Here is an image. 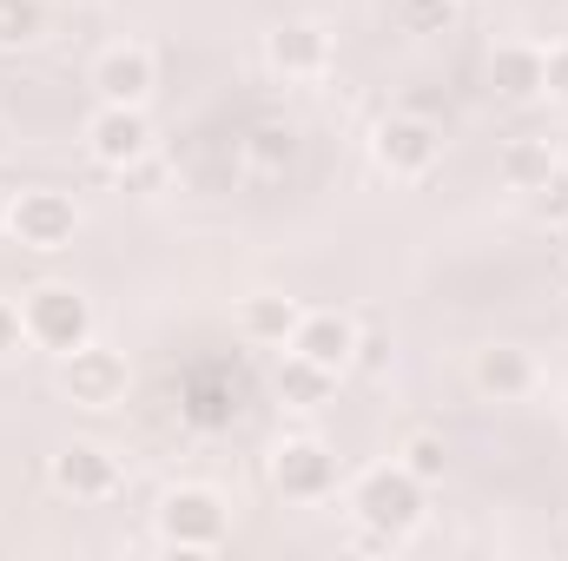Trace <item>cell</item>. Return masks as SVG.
<instances>
[{
    "label": "cell",
    "instance_id": "6da1fadb",
    "mask_svg": "<svg viewBox=\"0 0 568 561\" xmlns=\"http://www.w3.org/2000/svg\"><path fill=\"white\" fill-rule=\"evenodd\" d=\"M424 482L404 469V462H384V469H364L357 476V489H351V516H357V529L364 536H377V542H410L417 536V522H424Z\"/></svg>",
    "mask_w": 568,
    "mask_h": 561
},
{
    "label": "cell",
    "instance_id": "7a4b0ae2",
    "mask_svg": "<svg viewBox=\"0 0 568 561\" xmlns=\"http://www.w3.org/2000/svg\"><path fill=\"white\" fill-rule=\"evenodd\" d=\"M152 529H159V542H165V549H179V555H219V549L232 542V509H225V496H219V489L179 482V489H165V496H159Z\"/></svg>",
    "mask_w": 568,
    "mask_h": 561
},
{
    "label": "cell",
    "instance_id": "3957f363",
    "mask_svg": "<svg viewBox=\"0 0 568 561\" xmlns=\"http://www.w3.org/2000/svg\"><path fill=\"white\" fill-rule=\"evenodd\" d=\"M20 324H27V344H33V350H53V357L93 344V304H87L73 284H40V290H27V297H20Z\"/></svg>",
    "mask_w": 568,
    "mask_h": 561
},
{
    "label": "cell",
    "instance_id": "277c9868",
    "mask_svg": "<svg viewBox=\"0 0 568 561\" xmlns=\"http://www.w3.org/2000/svg\"><path fill=\"white\" fill-rule=\"evenodd\" d=\"M272 489L284 502H331L337 496V456L317 436H284L272 449Z\"/></svg>",
    "mask_w": 568,
    "mask_h": 561
},
{
    "label": "cell",
    "instance_id": "5b68a950",
    "mask_svg": "<svg viewBox=\"0 0 568 561\" xmlns=\"http://www.w3.org/2000/svg\"><path fill=\"white\" fill-rule=\"evenodd\" d=\"M60 390L80 410H113V404H126V357L106 344H80L60 357Z\"/></svg>",
    "mask_w": 568,
    "mask_h": 561
},
{
    "label": "cell",
    "instance_id": "8992f818",
    "mask_svg": "<svg viewBox=\"0 0 568 561\" xmlns=\"http://www.w3.org/2000/svg\"><path fill=\"white\" fill-rule=\"evenodd\" d=\"M7 232L27 245V252H67L73 232H80V205L67 192H20L7 205Z\"/></svg>",
    "mask_w": 568,
    "mask_h": 561
},
{
    "label": "cell",
    "instance_id": "52a82bcc",
    "mask_svg": "<svg viewBox=\"0 0 568 561\" xmlns=\"http://www.w3.org/2000/svg\"><path fill=\"white\" fill-rule=\"evenodd\" d=\"M87 152L106 165V172H126L152 159V126H145V106H100L87 120Z\"/></svg>",
    "mask_w": 568,
    "mask_h": 561
},
{
    "label": "cell",
    "instance_id": "ba28073f",
    "mask_svg": "<svg viewBox=\"0 0 568 561\" xmlns=\"http://www.w3.org/2000/svg\"><path fill=\"white\" fill-rule=\"evenodd\" d=\"M357 337H364L357 317H344V310H304L284 350H297V357H311V364H324V370L344 377V370L357 364Z\"/></svg>",
    "mask_w": 568,
    "mask_h": 561
},
{
    "label": "cell",
    "instance_id": "9c48e42d",
    "mask_svg": "<svg viewBox=\"0 0 568 561\" xmlns=\"http://www.w3.org/2000/svg\"><path fill=\"white\" fill-rule=\"evenodd\" d=\"M53 489L73 496V502H113L120 496V462L100 442H67L53 456Z\"/></svg>",
    "mask_w": 568,
    "mask_h": 561
},
{
    "label": "cell",
    "instance_id": "30bf717a",
    "mask_svg": "<svg viewBox=\"0 0 568 561\" xmlns=\"http://www.w3.org/2000/svg\"><path fill=\"white\" fill-rule=\"evenodd\" d=\"M93 86H100V106H145L159 86V60L145 47H106L93 60Z\"/></svg>",
    "mask_w": 568,
    "mask_h": 561
},
{
    "label": "cell",
    "instance_id": "8fae6325",
    "mask_svg": "<svg viewBox=\"0 0 568 561\" xmlns=\"http://www.w3.org/2000/svg\"><path fill=\"white\" fill-rule=\"evenodd\" d=\"M469 384H476V397H489V404H516V397L536 390V357H529L523 344H489V350L469 357Z\"/></svg>",
    "mask_w": 568,
    "mask_h": 561
},
{
    "label": "cell",
    "instance_id": "7c38bea8",
    "mask_svg": "<svg viewBox=\"0 0 568 561\" xmlns=\"http://www.w3.org/2000/svg\"><path fill=\"white\" fill-rule=\"evenodd\" d=\"M371 152H377V165L390 178H424L429 165H436V152H443V140H436V126H424V120H384Z\"/></svg>",
    "mask_w": 568,
    "mask_h": 561
},
{
    "label": "cell",
    "instance_id": "4fadbf2b",
    "mask_svg": "<svg viewBox=\"0 0 568 561\" xmlns=\"http://www.w3.org/2000/svg\"><path fill=\"white\" fill-rule=\"evenodd\" d=\"M265 53H272V67H278L284 80H317L331 67V33L311 27V20H291V27H272Z\"/></svg>",
    "mask_w": 568,
    "mask_h": 561
},
{
    "label": "cell",
    "instance_id": "5bb4252c",
    "mask_svg": "<svg viewBox=\"0 0 568 561\" xmlns=\"http://www.w3.org/2000/svg\"><path fill=\"white\" fill-rule=\"evenodd\" d=\"M297 297H278V290H252V297H239V337L245 344H258V350H284L291 344V330H297Z\"/></svg>",
    "mask_w": 568,
    "mask_h": 561
},
{
    "label": "cell",
    "instance_id": "9a60e30c",
    "mask_svg": "<svg viewBox=\"0 0 568 561\" xmlns=\"http://www.w3.org/2000/svg\"><path fill=\"white\" fill-rule=\"evenodd\" d=\"M489 80H496V93H503V100H536V93H542V47H529V40L496 47Z\"/></svg>",
    "mask_w": 568,
    "mask_h": 561
},
{
    "label": "cell",
    "instance_id": "2e32d148",
    "mask_svg": "<svg viewBox=\"0 0 568 561\" xmlns=\"http://www.w3.org/2000/svg\"><path fill=\"white\" fill-rule=\"evenodd\" d=\"M331 390H337V370H324V364H311V357L284 350V364H278V397L291 404V410H324V404H331Z\"/></svg>",
    "mask_w": 568,
    "mask_h": 561
},
{
    "label": "cell",
    "instance_id": "e0dca14e",
    "mask_svg": "<svg viewBox=\"0 0 568 561\" xmlns=\"http://www.w3.org/2000/svg\"><path fill=\"white\" fill-rule=\"evenodd\" d=\"M549 172H556V145L549 140H509L503 145V178H509L516 192H542Z\"/></svg>",
    "mask_w": 568,
    "mask_h": 561
},
{
    "label": "cell",
    "instance_id": "ac0fdd59",
    "mask_svg": "<svg viewBox=\"0 0 568 561\" xmlns=\"http://www.w3.org/2000/svg\"><path fill=\"white\" fill-rule=\"evenodd\" d=\"M404 33H449L456 27V0H390Z\"/></svg>",
    "mask_w": 568,
    "mask_h": 561
},
{
    "label": "cell",
    "instance_id": "d6986e66",
    "mask_svg": "<svg viewBox=\"0 0 568 561\" xmlns=\"http://www.w3.org/2000/svg\"><path fill=\"white\" fill-rule=\"evenodd\" d=\"M397 462H404V469H410V476L429 489V482H443V469H449V449H443V436H410Z\"/></svg>",
    "mask_w": 568,
    "mask_h": 561
},
{
    "label": "cell",
    "instance_id": "ffe728a7",
    "mask_svg": "<svg viewBox=\"0 0 568 561\" xmlns=\"http://www.w3.org/2000/svg\"><path fill=\"white\" fill-rule=\"evenodd\" d=\"M40 33V0H0V47H27Z\"/></svg>",
    "mask_w": 568,
    "mask_h": 561
},
{
    "label": "cell",
    "instance_id": "44dd1931",
    "mask_svg": "<svg viewBox=\"0 0 568 561\" xmlns=\"http://www.w3.org/2000/svg\"><path fill=\"white\" fill-rule=\"evenodd\" d=\"M542 93L568 106V47H542Z\"/></svg>",
    "mask_w": 568,
    "mask_h": 561
},
{
    "label": "cell",
    "instance_id": "7402d4cb",
    "mask_svg": "<svg viewBox=\"0 0 568 561\" xmlns=\"http://www.w3.org/2000/svg\"><path fill=\"white\" fill-rule=\"evenodd\" d=\"M13 350H27V324H20V304L0 297V357H13Z\"/></svg>",
    "mask_w": 568,
    "mask_h": 561
},
{
    "label": "cell",
    "instance_id": "603a6c76",
    "mask_svg": "<svg viewBox=\"0 0 568 561\" xmlns=\"http://www.w3.org/2000/svg\"><path fill=\"white\" fill-rule=\"evenodd\" d=\"M0 232H7V198H0Z\"/></svg>",
    "mask_w": 568,
    "mask_h": 561
},
{
    "label": "cell",
    "instance_id": "cb8c5ba5",
    "mask_svg": "<svg viewBox=\"0 0 568 561\" xmlns=\"http://www.w3.org/2000/svg\"><path fill=\"white\" fill-rule=\"evenodd\" d=\"M0 152H7V140H0Z\"/></svg>",
    "mask_w": 568,
    "mask_h": 561
},
{
    "label": "cell",
    "instance_id": "d4e9b609",
    "mask_svg": "<svg viewBox=\"0 0 568 561\" xmlns=\"http://www.w3.org/2000/svg\"><path fill=\"white\" fill-rule=\"evenodd\" d=\"M80 7H87V0H80Z\"/></svg>",
    "mask_w": 568,
    "mask_h": 561
}]
</instances>
